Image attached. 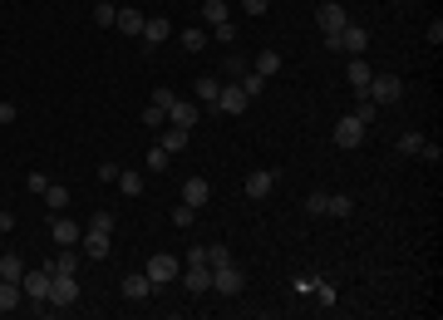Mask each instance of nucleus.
Returning a JSON list of instances; mask_svg holds the SVG:
<instances>
[{
	"label": "nucleus",
	"instance_id": "20",
	"mask_svg": "<svg viewBox=\"0 0 443 320\" xmlns=\"http://www.w3.org/2000/svg\"><path fill=\"white\" fill-rule=\"evenodd\" d=\"M20 301H25V291H20V281H0V316H10V311H20Z\"/></svg>",
	"mask_w": 443,
	"mask_h": 320
},
{
	"label": "nucleus",
	"instance_id": "37",
	"mask_svg": "<svg viewBox=\"0 0 443 320\" xmlns=\"http://www.w3.org/2000/svg\"><path fill=\"white\" fill-rule=\"evenodd\" d=\"M173 104H178V94L158 84V89H153V108H163V113H168V108H173Z\"/></svg>",
	"mask_w": 443,
	"mask_h": 320
},
{
	"label": "nucleus",
	"instance_id": "12",
	"mask_svg": "<svg viewBox=\"0 0 443 320\" xmlns=\"http://www.w3.org/2000/svg\"><path fill=\"white\" fill-rule=\"evenodd\" d=\"M246 104H251V99H246V89L231 79V84H222V94H217V104H212V108H222V113H241Z\"/></svg>",
	"mask_w": 443,
	"mask_h": 320
},
{
	"label": "nucleus",
	"instance_id": "17",
	"mask_svg": "<svg viewBox=\"0 0 443 320\" xmlns=\"http://www.w3.org/2000/svg\"><path fill=\"white\" fill-rule=\"evenodd\" d=\"M188 138H192V133H188V128H178V123H163V128H158V143H163L168 153H183V148H188Z\"/></svg>",
	"mask_w": 443,
	"mask_h": 320
},
{
	"label": "nucleus",
	"instance_id": "28",
	"mask_svg": "<svg viewBox=\"0 0 443 320\" xmlns=\"http://www.w3.org/2000/svg\"><path fill=\"white\" fill-rule=\"evenodd\" d=\"M202 20H207V25H222V20H231L226 0H207V5H202Z\"/></svg>",
	"mask_w": 443,
	"mask_h": 320
},
{
	"label": "nucleus",
	"instance_id": "42",
	"mask_svg": "<svg viewBox=\"0 0 443 320\" xmlns=\"http://www.w3.org/2000/svg\"><path fill=\"white\" fill-rule=\"evenodd\" d=\"M173 227H178V232H188V227H192V207H188V202H183V207H173Z\"/></svg>",
	"mask_w": 443,
	"mask_h": 320
},
{
	"label": "nucleus",
	"instance_id": "25",
	"mask_svg": "<svg viewBox=\"0 0 443 320\" xmlns=\"http://www.w3.org/2000/svg\"><path fill=\"white\" fill-rule=\"evenodd\" d=\"M326 212H330V217H355V198H345V193H326Z\"/></svg>",
	"mask_w": 443,
	"mask_h": 320
},
{
	"label": "nucleus",
	"instance_id": "26",
	"mask_svg": "<svg viewBox=\"0 0 443 320\" xmlns=\"http://www.w3.org/2000/svg\"><path fill=\"white\" fill-rule=\"evenodd\" d=\"M251 69H256V74H266V79H271V74H276V69H281V55H276V50H261V55H256V59H251Z\"/></svg>",
	"mask_w": 443,
	"mask_h": 320
},
{
	"label": "nucleus",
	"instance_id": "21",
	"mask_svg": "<svg viewBox=\"0 0 443 320\" xmlns=\"http://www.w3.org/2000/svg\"><path fill=\"white\" fill-rule=\"evenodd\" d=\"M168 163H173V153H168L163 143H153V148L143 153V168H148V173H168Z\"/></svg>",
	"mask_w": 443,
	"mask_h": 320
},
{
	"label": "nucleus",
	"instance_id": "33",
	"mask_svg": "<svg viewBox=\"0 0 443 320\" xmlns=\"http://www.w3.org/2000/svg\"><path fill=\"white\" fill-rule=\"evenodd\" d=\"M178 40H183V50H192V55H197V50H202V45H207V35H202V30H197V25H192V30H183V35H178Z\"/></svg>",
	"mask_w": 443,
	"mask_h": 320
},
{
	"label": "nucleus",
	"instance_id": "19",
	"mask_svg": "<svg viewBox=\"0 0 443 320\" xmlns=\"http://www.w3.org/2000/svg\"><path fill=\"white\" fill-rule=\"evenodd\" d=\"M50 236H54L59 246H74V241H79V222H69V217H54V222H50Z\"/></svg>",
	"mask_w": 443,
	"mask_h": 320
},
{
	"label": "nucleus",
	"instance_id": "7",
	"mask_svg": "<svg viewBox=\"0 0 443 320\" xmlns=\"http://www.w3.org/2000/svg\"><path fill=\"white\" fill-rule=\"evenodd\" d=\"M316 25H321V35L330 40V35H340V30L350 25V15H345V5H335V0H326V5L316 10Z\"/></svg>",
	"mask_w": 443,
	"mask_h": 320
},
{
	"label": "nucleus",
	"instance_id": "36",
	"mask_svg": "<svg viewBox=\"0 0 443 320\" xmlns=\"http://www.w3.org/2000/svg\"><path fill=\"white\" fill-rule=\"evenodd\" d=\"M311 291H316V301H321V306H335V301H340L330 281H311Z\"/></svg>",
	"mask_w": 443,
	"mask_h": 320
},
{
	"label": "nucleus",
	"instance_id": "27",
	"mask_svg": "<svg viewBox=\"0 0 443 320\" xmlns=\"http://www.w3.org/2000/svg\"><path fill=\"white\" fill-rule=\"evenodd\" d=\"M20 276H25V261H20L15 251H5V256H0V281H20Z\"/></svg>",
	"mask_w": 443,
	"mask_h": 320
},
{
	"label": "nucleus",
	"instance_id": "43",
	"mask_svg": "<svg viewBox=\"0 0 443 320\" xmlns=\"http://www.w3.org/2000/svg\"><path fill=\"white\" fill-rule=\"evenodd\" d=\"M89 232H113V212H94L89 217Z\"/></svg>",
	"mask_w": 443,
	"mask_h": 320
},
{
	"label": "nucleus",
	"instance_id": "5",
	"mask_svg": "<svg viewBox=\"0 0 443 320\" xmlns=\"http://www.w3.org/2000/svg\"><path fill=\"white\" fill-rule=\"evenodd\" d=\"M364 133H369V123H364V118H355V113H345V118L335 123V143H340V148H359V143H364Z\"/></svg>",
	"mask_w": 443,
	"mask_h": 320
},
{
	"label": "nucleus",
	"instance_id": "1",
	"mask_svg": "<svg viewBox=\"0 0 443 320\" xmlns=\"http://www.w3.org/2000/svg\"><path fill=\"white\" fill-rule=\"evenodd\" d=\"M178 271H183V261H178V256H168V251H153V256H148V266H143V276L153 281V291H158V286H168V281H178Z\"/></svg>",
	"mask_w": 443,
	"mask_h": 320
},
{
	"label": "nucleus",
	"instance_id": "16",
	"mask_svg": "<svg viewBox=\"0 0 443 320\" xmlns=\"http://www.w3.org/2000/svg\"><path fill=\"white\" fill-rule=\"evenodd\" d=\"M143 20H148V15H143V10H133V5H123V10L113 15V25H118L123 35H133V40L143 35Z\"/></svg>",
	"mask_w": 443,
	"mask_h": 320
},
{
	"label": "nucleus",
	"instance_id": "22",
	"mask_svg": "<svg viewBox=\"0 0 443 320\" xmlns=\"http://www.w3.org/2000/svg\"><path fill=\"white\" fill-rule=\"evenodd\" d=\"M113 183H118V193H123V198H138V193H143V173L118 168V178H113Z\"/></svg>",
	"mask_w": 443,
	"mask_h": 320
},
{
	"label": "nucleus",
	"instance_id": "46",
	"mask_svg": "<svg viewBox=\"0 0 443 320\" xmlns=\"http://www.w3.org/2000/svg\"><path fill=\"white\" fill-rule=\"evenodd\" d=\"M25 183H30V193H45V188H50V178H45V173H40V168H35V173H30V178H25Z\"/></svg>",
	"mask_w": 443,
	"mask_h": 320
},
{
	"label": "nucleus",
	"instance_id": "49",
	"mask_svg": "<svg viewBox=\"0 0 443 320\" xmlns=\"http://www.w3.org/2000/svg\"><path fill=\"white\" fill-rule=\"evenodd\" d=\"M429 45H443V20H429Z\"/></svg>",
	"mask_w": 443,
	"mask_h": 320
},
{
	"label": "nucleus",
	"instance_id": "38",
	"mask_svg": "<svg viewBox=\"0 0 443 320\" xmlns=\"http://www.w3.org/2000/svg\"><path fill=\"white\" fill-rule=\"evenodd\" d=\"M226 261H231V251H226L222 241H212V246H207V266H226Z\"/></svg>",
	"mask_w": 443,
	"mask_h": 320
},
{
	"label": "nucleus",
	"instance_id": "30",
	"mask_svg": "<svg viewBox=\"0 0 443 320\" xmlns=\"http://www.w3.org/2000/svg\"><path fill=\"white\" fill-rule=\"evenodd\" d=\"M222 69H226V74H236V79H241V74H246V69H251V59H246V55H241V50H231V55H226V64H222Z\"/></svg>",
	"mask_w": 443,
	"mask_h": 320
},
{
	"label": "nucleus",
	"instance_id": "14",
	"mask_svg": "<svg viewBox=\"0 0 443 320\" xmlns=\"http://www.w3.org/2000/svg\"><path fill=\"white\" fill-rule=\"evenodd\" d=\"M118 291H123V301H148V296H153V281H148L143 271H133V276L118 281Z\"/></svg>",
	"mask_w": 443,
	"mask_h": 320
},
{
	"label": "nucleus",
	"instance_id": "9",
	"mask_svg": "<svg viewBox=\"0 0 443 320\" xmlns=\"http://www.w3.org/2000/svg\"><path fill=\"white\" fill-rule=\"evenodd\" d=\"M276 178H281V173H271V168H256V173L246 178V188H241V193H246L251 202H261V198H271V193H276Z\"/></svg>",
	"mask_w": 443,
	"mask_h": 320
},
{
	"label": "nucleus",
	"instance_id": "44",
	"mask_svg": "<svg viewBox=\"0 0 443 320\" xmlns=\"http://www.w3.org/2000/svg\"><path fill=\"white\" fill-rule=\"evenodd\" d=\"M374 113H379V104H374V99H359V104H355V118H364V123H369Z\"/></svg>",
	"mask_w": 443,
	"mask_h": 320
},
{
	"label": "nucleus",
	"instance_id": "50",
	"mask_svg": "<svg viewBox=\"0 0 443 320\" xmlns=\"http://www.w3.org/2000/svg\"><path fill=\"white\" fill-rule=\"evenodd\" d=\"M0 232H15V212H5V207H0Z\"/></svg>",
	"mask_w": 443,
	"mask_h": 320
},
{
	"label": "nucleus",
	"instance_id": "35",
	"mask_svg": "<svg viewBox=\"0 0 443 320\" xmlns=\"http://www.w3.org/2000/svg\"><path fill=\"white\" fill-rule=\"evenodd\" d=\"M217 94H222L217 79H197V99H202V104H217Z\"/></svg>",
	"mask_w": 443,
	"mask_h": 320
},
{
	"label": "nucleus",
	"instance_id": "40",
	"mask_svg": "<svg viewBox=\"0 0 443 320\" xmlns=\"http://www.w3.org/2000/svg\"><path fill=\"white\" fill-rule=\"evenodd\" d=\"M113 15H118V10H113L109 0H99V5H94V25H113Z\"/></svg>",
	"mask_w": 443,
	"mask_h": 320
},
{
	"label": "nucleus",
	"instance_id": "31",
	"mask_svg": "<svg viewBox=\"0 0 443 320\" xmlns=\"http://www.w3.org/2000/svg\"><path fill=\"white\" fill-rule=\"evenodd\" d=\"M241 89H246V99H256V94L266 89V74H256V69H246V74H241Z\"/></svg>",
	"mask_w": 443,
	"mask_h": 320
},
{
	"label": "nucleus",
	"instance_id": "3",
	"mask_svg": "<svg viewBox=\"0 0 443 320\" xmlns=\"http://www.w3.org/2000/svg\"><path fill=\"white\" fill-rule=\"evenodd\" d=\"M50 276H54V266L25 271V276H20V291H25V301H35V306H50Z\"/></svg>",
	"mask_w": 443,
	"mask_h": 320
},
{
	"label": "nucleus",
	"instance_id": "10",
	"mask_svg": "<svg viewBox=\"0 0 443 320\" xmlns=\"http://www.w3.org/2000/svg\"><path fill=\"white\" fill-rule=\"evenodd\" d=\"M183 286H188L192 296H207V291H212V266H207V261H188V276H183Z\"/></svg>",
	"mask_w": 443,
	"mask_h": 320
},
{
	"label": "nucleus",
	"instance_id": "13",
	"mask_svg": "<svg viewBox=\"0 0 443 320\" xmlns=\"http://www.w3.org/2000/svg\"><path fill=\"white\" fill-rule=\"evenodd\" d=\"M207 198H212L207 178H188V183H183V202H188L192 212H202V207H207Z\"/></svg>",
	"mask_w": 443,
	"mask_h": 320
},
{
	"label": "nucleus",
	"instance_id": "29",
	"mask_svg": "<svg viewBox=\"0 0 443 320\" xmlns=\"http://www.w3.org/2000/svg\"><path fill=\"white\" fill-rule=\"evenodd\" d=\"M50 266H54V271H64V276H74V271H79V256H74V246H64V251H59Z\"/></svg>",
	"mask_w": 443,
	"mask_h": 320
},
{
	"label": "nucleus",
	"instance_id": "24",
	"mask_svg": "<svg viewBox=\"0 0 443 320\" xmlns=\"http://www.w3.org/2000/svg\"><path fill=\"white\" fill-rule=\"evenodd\" d=\"M84 251H89L94 261H104V256H109V232H84Z\"/></svg>",
	"mask_w": 443,
	"mask_h": 320
},
{
	"label": "nucleus",
	"instance_id": "23",
	"mask_svg": "<svg viewBox=\"0 0 443 320\" xmlns=\"http://www.w3.org/2000/svg\"><path fill=\"white\" fill-rule=\"evenodd\" d=\"M40 198H45V207H50V212H64V207H69V188H59V183H50Z\"/></svg>",
	"mask_w": 443,
	"mask_h": 320
},
{
	"label": "nucleus",
	"instance_id": "6",
	"mask_svg": "<svg viewBox=\"0 0 443 320\" xmlns=\"http://www.w3.org/2000/svg\"><path fill=\"white\" fill-rule=\"evenodd\" d=\"M212 291H222V296H241L246 291V276L226 261V266H212Z\"/></svg>",
	"mask_w": 443,
	"mask_h": 320
},
{
	"label": "nucleus",
	"instance_id": "34",
	"mask_svg": "<svg viewBox=\"0 0 443 320\" xmlns=\"http://www.w3.org/2000/svg\"><path fill=\"white\" fill-rule=\"evenodd\" d=\"M138 123H143V128H153V133H158V128H163V123H168V113H163V108H143V118H138Z\"/></svg>",
	"mask_w": 443,
	"mask_h": 320
},
{
	"label": "nucleus",
	"instance_id": "45",
	"mask_svg": "<svg viewBox=\"0 0 443 320\" xmlns=\"http://www.w3.org/2000/svg\"><path fill=\"white\" fill-rule=\"evenodd\" d=\"M419 158H424V163H439V158H443V148H439V143H429V138H424V148H419Z\"/></svg>",
	"mask_w": 443,
	"mask_h": 320
},
{
	"label": "nucleus",
	"instance_id": "18",
	"mask_svg": "<svg viewBox=\"0 0 443 320\" xmlns=\"http://www.w3.org/2000/svg\"><path fill=\"white\" fill-rule=\"evenodd\" d=\"M168 123H178V128H197V104H188V99H178V104L168 108Z\"/></svg>",
	"mask_w": 443,
	"mask_h": 320
},
{
	"label": "nucleus",
	"instance_id": "4",
	"mask_svg": "<svg viewBox=\"0 0 443 320\" xmlns=\"http://www.w3.org/2000/svg\"><path fill=\"white\" fill-rule=\"evenodd\" d=\"M74 301H79V281L64 276V271H54V276H50V306L64 311V306H74Z\"/></svg>",
	"mask_w": 443,
	"mask_h": 320
},
{
	"label": "nucleus",
	"instance_id": "39",
	"mask_svg": "<svg viewBox=\"0 0 443 320\" xmlns=\"http://www.w3.org/2000/svg\"><path fill=\"white\" fill-rule=\"evenodd\" d=\"M212 35H217L222 45H231V50H236V30H231V20H222V25H212Z\"/></svg>",
	"mask_w": 443,
	"mask_h": 320
},
{
	"label": "nucleus",
	"instance_id": "11",
	"mask_svg": "<svg viewBox=\"0 0 443 320\" xmlns=\"http://www.w3.org/2000/svg\"><path fill=\"white\" fill-rule=\"evenodd\" d=\"M345 79H350V89H355V94L364 99V89H369V79H374L369 59H364V55H350V74H345Z\"/></svg>",
	"mask_w": 443,
	"mask_h": 320
},
{
	"label": "nucleus",
	"instance_id": "8",
	"mask_svg": "<svg viewBox=\"0 0 443 320\" xmlns=\"http://www.w3.org/2000/svg\"><path fill=\"white\" fill-rule=\"evenodd\" d=\"M326 45H330V50H345V55H364V45H369V35H364L359 25H345V30H340V35H330Z\"/></svg>",
	"mask_w": 443,
	"mask_h": 320
},
{
	"label": "nucleus",
	"instance_id": "2",
	"mask_svg": "<svg viewBox=\"0 0 443 320\" xmlns=\"http://www.w3.org/2000/svg\"><path fill=\"white\" fill-rule=\"evenodd\" d=\"M364 99H374L379 108H384V104H399V99H404V79H399V74H374V79H369V89H364Z\"/></svg>",
	"mask_w": 443,
	"mask_h": 320
},
{
	"label": "nucleus",
	"instance_id": "15",
	"mask_svg": "<svg viewBox=\"0 0 443 320\" xmlns=\"http://www.w3.org/2000/svg\"><path fill=\"white\" fill-rule=\"evenodd\" d=\"M168 35H173V25H168L163 15H153V20H143V35H138V40H143L148 50H158V45H163Z\"/></svg>",
	"mask_w": 443,
	"mask_h": 320
},
{
	"label": "nucleus",
	"instance_id": "41",
	"mask_svg": "<svg viewBox=\"0 0 443 320\" xmlns=\"http://www.w3.org/2000/svg\"><path fill=\"white\" fill-rule=\"evenodd\" d=\"M306 217H326V193H311L306 198Z\"/></svg>",
	"mask_w": 443,
	"mask_h": 320
},
{
	"label": "nucleus",
	"instance_id": "48",
	"mask_svg": "<svg viewBox=\"0 0 443 320\" xmlns=\"http://www.w3.org/2000/svg\"><path fill=\"white\" fill-rule=\"evenodd\" d=\"M15 113H20V108L10 104V99H0V123H15Z\"/></svg>",
	"mask_w": 443,
	"mask_h": 320
},
{
	"label": "nucleus",
	"instance_id": "32",
	"mask_svg": "<svg viewBox=\"0 0 443 320\" xmlns=\"http://www.w3.org/2000/svg\"><path fill=\"white\" fill-rule=\"evenodd\" d=\"M419 148H424V133H414V128H409V133L399 138V153H404V158H419Z\"/></svg>",
	"mask_w": 443,
	"mask_h": 320
},
{
	"label": "nucleus",
	"instance_id": "47",
	"mask_svg": "<svg viewBox=\"0 0 443 320\" xmlns=\"http://www.w3.org/2000/svg\"><path fill=\"white\" fill-rule=\"evenodd\" d=\"M266 5H271V0H241V10H246V15H266Z\"/></svg>",
	"mask_w": 443,
	"mask_h": 320
}]
</instances>
